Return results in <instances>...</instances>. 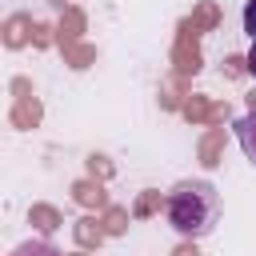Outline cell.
Listing matches in <instances>:
<instances>
[{
  "mask_svg": "<svg viewBox=\"0 0 256 256\" xmlns=\"http://www.w3.org/2000/svg\"><path fill=\"white\" fill-rule=\"evenodd\" d=\"M164 216L176 236L204 240L216 232V224L224 216V200L212 180H180V184H172V192L164 200Z\"/></svg>",
  "mask_w": 256,
  "mask_h": 256,
  "instance_id": "obj_1",
  "label": "cell"
},
{
  "mask_svg": "<svg viewBox=\"0 0 256 256\" xmlns=\"http://www.w3.org/2000/svg\"><path fill=\"white\" fill-rule=\"evenodd\" d=\"M232 132H236V144L244 148V156L256 164V108L244 112V116H236L232 120Z\"/></svg>",
  "mask_w": 256,
  "mask_h": 256,
  "instance_id": "obj_2",
  "label": "cell"
},
{
  "mask_svg": "<svg viewBox=\"0 0 256 256\" xmlns=\"http://www.w3.org/2000/svg\"><path fill=\"white\" fill-rule=\"evenodd\" d=\"M8 256H64L56 244H48V240H24V244H16Z\"/></svg>",
  "mask_w": 256,
  "mask_h": 256,
  "instance_id": "obj_3",
  "label": "cell"
},
{
  "mask_svg": "<svg viewBox=\"0 0 256 256\" xmlns=\"http://www.w3.org/2000/svg\"><path fill=\"white\" fill-rule=\"evenodd\" d=\"M240 24H244L248 40H256V0H248V4H244V12H240Z\"/></svg>",
  "mask_w": 256,
  "mask_h": 256,
  "instance_id": "obj_4",
  "label": "cell"
},
{
  "mask_svg": "<svg viewBox=\"0 0 256 256\" xmlns=\"http://www.w3.org/2000/svg\"><path fill=\"white\" fill-rule=\"evenodd\" d=\"M244 64H248V72H252V76H256V40H252V44H248V56H244Z\"/></svg>",
  "mask_w": 256,
  "mask_h": 256,
  "instance_id": "obj_5",
  "label": "cell"
}]
</instances>
